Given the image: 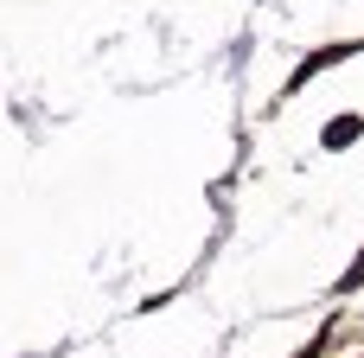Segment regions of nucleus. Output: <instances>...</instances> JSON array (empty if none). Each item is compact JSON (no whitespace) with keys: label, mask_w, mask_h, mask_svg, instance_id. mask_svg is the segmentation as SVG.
Segmentation results:
<instances>
[]
</instances>
